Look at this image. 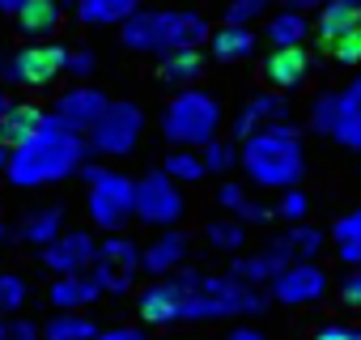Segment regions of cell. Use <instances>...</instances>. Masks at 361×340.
<instances>
[{"label": "cell", "instance_id": "obj_1", "mask_svg": "<svg viewBox=\"0 0 361 340\" xmlns=\"http://www.w3.org/2000/svg\"><path fill=\"white\" fill-rule=\"evenodd\" d=\"M90 153V136L77 132L73 123H64L56 111H47L43 128L13 149L9 166H5V179L13 188H43V183H60L68 175H81Z\"/></svg>", "mask_w": 361, "mask_h": 340}, {"label": "cell", "instance_id": "obj_2", "mask_svg": "<svg viewBox=\"0 0 361 340\" xmlns=\"http://www.w3.org/2000/svg\"><path fill=\"white\" fill-rule=\"evenodd\" d=\"M243 170L255 188L268 192H289L306 175V157H302V136L289 123H268L255 136L243 140Z\"/></svg>", "mask_w": 361, "mask_h": 340}, {"label": "cell", "instance_id": "obj_3", "mask_svg": "<svg viewBox=\"0 0 361 340\" xmlns=\"http://www.w3.org/2000/svg\"><path fill=\"white\" fill-rule=\"evenodd\" d=\"M188 281V315L183 323H209V319H230V315H259L268 306V293L259 285H243L230 272L226 277H204L196 268H183Z\"/></svg>", "mask_w": 361, "mask_h": 340}, {"label": "cell", "instance_id": "obj_4", "mask_svg": "<svg viewBox=\"0 0 361 340\" xmlns=\"http://www.w3.org/2000/svg\"><path fill=\"white\" fill-rule=\"evenodd\" d=\"M221 128V102L209 90H178L161 115V136L170 140V149H204L217 140Z\"/></svg>", "mask_w": 361, "mask_h": 340}, {"label": "cell", "instance_id": "obj_5", "mask_svg": "<svg viewBox=\"0 0 361 340\" xmlns=\"http://www.w3.org/2000/svg\"><path fill=\"white\" fill-rule=\"evenodd\" d=\"M90 221L106 234H119L132 217H136V183L119 170H102V179L90 183Z\"/></svg>", "mask_w": 361, "mask_h": 340}, {"label": "cell", "instance_id": "obj_6", "mask_svg": "<svg viewBox=\"0 0 361 340\" xmlns=\"http://www.w3.org/2000/svg\"><path fill=\"white\" fill-rule=\"evenodd\" d=\"M140 128H145V115H140L136 102H111L102 111V119L90 128V153H98V157H123V153L136 149Z\"/></svg>", "mask_w": 361, "mask_h": 340}, {"label": "cell", "instance_id": "obj_7", "mask_svg": "<svg viewBox=\"0 0 361 340\" xmlns=\"http://www.w3.org/2000/svg\"><path fill=\"white\" fill-rule=\"evenodd\" d=\"M183 213H188V200L178 192V179H170L166 170H153V175L136 179V221L170 230Z\"/></svg>", "mask_w": 361, "mask_h": 340}, {"label": "cell", "instance_id": "obj_8", "mask_svg": "<svg viewBox=\"0 0 361 340\" xmlns=\"http://www.w3.org/2000/svg\"><path fill=\"white\" fill-rule=\"evenodd\" d=\"M136 310L153 327L183 323V315H188V281H183V268L170 272V277H157L153 285H145L140 298H136Z\"/></svg>", "mask_w": 361, "mask_h": 340}, {"label": "cell", "instance_id": "obj_9", "mask_svg": "<svg viewBox=\"0 0 361 340\" xmlns=\"http://www.w3.org/2000/svg\"><path fill=\"white\" fill-rule=\"evenodd\" d=\"M68 47L60 43H30L18 56H9V81L13 85H47L60 73H68Z\"/></svg>", "mask_w": 361, "mask_h": 340}, {"label": "cell", "instance_id": "obj_10", "mask_svg": "<svg viewBox=\"0 0 361 340\" xmlns=\"http://www.w3.org/2000/svg\"><path fill=\"white\" fill-rule=\"evenodd\" d=\"M43 268L56 277H73V272H90L98 264V243L90 238V230H64L56 243H47L39 251Z\"/></svg>", "mask_w": 361, "mask_h": 340}, {"label": "cell", "instance_id": "obj_11", "mask_svg": "<svg viewBox=\"0 0 361 340\" xmlns=\"http://www.w3.org/2000/svg\"><path fill=\"white\" fill-rule=\"evenodd\" d=\"M268 293L276 302H285V306H310V302H319L327 293V272L319 264H310V260H293L281 277H272Z\"/></svg>", "mask_w": 361, "mask_h": 340}, {"label": "cell", "instance_id": "obj_12", "mask_svg": "<svg viewBox=\"0 0 361 340\" xmlns=\"http://www.w3.org/2000/svg\"><path fill=\"white\" fill-rule=\"evenodd\" d=\"M106 107H111V98H106L102 90H94V85H73V90H64V94L56 98V115H60L64 123H73L77 132H85V136H90V128L102 119Z\"/></svg>", "mask_w": 361, "mask_h": 340}, {"label": "cell", "instance_id": "obj_13", "mask_svg": "<svg viewBox=\"0 0 361 340\" xmlns=\"http://www.w3.org/2000/svg\"><path fill=\"white\" fill-rule=\"evenodd\" d=\"M213 30L196 9H161V56L178 47H200L209 43Z\"/></svg>", "mask_w": 361, "mask_h": 340}, {"label": "cell", "instance_id": "obj_14", "mask_svg": "<svg viewBox=\"0 0 361 340\" xmlns=\"http://www.w3.org/2000/svg\"><path fill=\"white\" fill-rule=\"evenodd\" d=\"M188 234H178V230H166V234H157L149 247H145V255H140V268L149 272V277H170V272H178L183 268V260H188Z\"/></svg>", "mask_w": 361, "mask_h": 340}, {"label": "cell", "instance_id": "obj_15", "mask_svg": "<svg viewBox=\"0 0 361 340\" xmlns=\"http://www.w3.org/2000/svg\"><path fill=\"white\" fill-rule=\"evenodd\" d=\"M306 73H310V56L302 43L298 47H272V56L264 60V81L272 90H293L306 81Z\"/></svg>", "mask_w": 361, "mask_h": 340}, {"label": "cell", "instance_id": "obj_16", "mask_svg": "<svg viewBox=\"0 0 361 340\" xmlns=\"http://www.w3.org/2000/svg\"><path fill=\"white\" fill-rule=\"evenodd\" d=\"M285 115H289V107H285V98L272 90V94H255L243 111H238V119H234V140H247V136H255L259 128H268V123H285Z\"/></svg>", "mask_w": 361, "mask_h": 340}, {"label": "cell", "instance_id": "obj_17", "mask_svg": "<svg viewBox=\"0 0 361 340\" xmlns=\"http://www.w3.org/2000/svg\"><path fill=\"white\" fill-rule=\"evenodd\" d=\"M102 298V285L94 281V272H73V277H56L47 285V302L56 310H85L90 302Z\"/></svg>", "mask_w": 361, "mask_h": 340}, {"label": "cell", "instance_id": "obj_18", "mask_svg": "<svg viewBox=\"0 0 361 340\" xmlns=\"http://www.w3.org/2000/svg\"><path fill=\"white\" fill-rule=\"evenodd\" d=\"M361 26V0H327L319 9V22H314V35L323 47H336L348 30Z\"/></svg>", "mask_w": 361, "mask_h": 340}, {"label": "cell", "instance_id": "obj_19", "mask_svg": "<svg viewBox=\"0 0 361 340\" xmlns=\"http://www.w3.org/2000/svg\"><path fill=\"white\" fill-rule=\"evenodd\" d=\"M119 39L128 51H145V56H161V9H136L123 26Z\"/></svg>", "mask_w": 361, "mask_h": 340}, {"label": "cell", "instance_id": "obj_20", "mask_svg": "<svg viewBox=\"0 0 361 340\" xmlns=\"http://www.w3.org/2000/svg\"><path fill=\"white\" fill-rule=\"evenodd\" d=\"M331 140L361 149V77H353L340 94H336V132Z\"/></svg>", "mask_w": 361, "mask_h": 340}, {"label": "cell", "instance_id": "obj_21", "mask_svg": "<svg viewBox=\"0 0 361 340\" xmlns=\"http://www.w3.org/2000/svg\"><path fill=\"white\" fill-rule=\"evenodd\" d=\"M255 30L251 26H238V22H226L221 30H213V39H209V51H213V60H221V64H238V60H247L251 51H255Z\"/></svg>", "mask_w": 361, "mask_h": 340}, {"label": "cell", "instance_id": "obj_22", "mask_svg": "<svg viewBox=\"0 0 361 340\" xmlns=\"http://www.w3.org/2000/svg\"><path fill=\"white\" fill-rule=\"evenodd\" d=\"M43 119H47L43 107H35V102H13L5 115H0V140L18 149V145H26V140L43 128Z\"/></svg>", "mask_w": 361, "mask_h": 340}, {"label": "cell", "instance_id": "obj_23", "mask_svg": "<svg viewBox=\"0 0 361 340\" xmlns=\"http://www.w3.org/2000/svg\"><path fill=\"white\" fill-rule=\"evenodd\" d=\"M64 234V205H39L22 226H18V238L22 243H35L39 251L47 247V243H56Z\"/></svg>", "mask_w": 361, "mask_h": 340}, {"label": "cell", "instance_id": "obj_24", "mask_svg": "<svg viewBox=\"0 0 361 340\" xmlns=\"http://www.w3.org/2000/svg\"><path fill=\"white\" fill-rule=\"evenodd\" d=\"M60 22H64L60 0H26V9L18 13V30L26 39H47L60 30Z\"/></svg>", "mask_w": 361, "mask_h": 340}, {"label": "cell", "instance_id": "obj_25", "mask_svg": "<svg viewBox=\"0 0 361 340\" xmlns=\"http://www.w3.org/2000/svg\"><path fill=\"white\" fill-rule=\"evenodd\" d=\"M161 81H170V85H196L200 81V73H204V56H200V47H178V51H166L161 56Z\"/></svg>", "mask_w": 361, "mask_h": 340}, {"label": "cell", "instance_id": "obj_26", "mask_svg": "<svg viewBox=\"0 0 361 340\" xmlns=\"http://www.w3.org/2000/svg\"><path fill=\"white\" fill-rule=\"evenodd\" d=\"M140 9V0H77V18L85 26H123Z\"/></svg>", "mask_w": 361, "mask_h": 340}, {"label": "cell", "instance_id": "obj_27", "mask_svg": "<svg viewBox=\"0 0 361 340\" xmlns=\"http://www.w3.org/2000/svg\"><path fill=\"white\" fill-rule=\"evenodd\" d=\"M331 238H336V260L344 268H361V209L344 213L331 226Z\"/></svg>", "mask_w": 361, "mask_h": 340}, {"label": "cell", "instance_id": "obj_28", "mask_svg": "<svg viewBox=\"0 0 361 340\" xmlns=\"http://www.w3.org/2000/svg\"><path fill=\"white\" fill-rule=\"evenodd\" d=\"M102 327H94V319H85L81 310H56L43 323V340H94Z\"/></svg>", "mask_w": 361, "mask_h": 340}, {"label": "cell", "instance_id": "obj_29", "mask_svg": "<svg viewBox=\"0 0 361 340\" xmlns=\"http://www.w3.org/2000/svg\"><path fill=\"white\" fill-rule=\"evenodd\" d=\"M161 170H166L170 179H178V183H200V179L209 175L200 149H170L166 162H161Z\"/></svg>", "mask_w": 361, "mask_h": 340}, {"label": "cell", "instance_id": "obj_30", "mask_svg": "<svg viewBox=\"0 0 361 340\" xmlns=\"http://www.w3.org/2000/svg\"><path fill=\"white\" fill-rule=\"evenodd\" d=\"M264 39H268L272 47H298V43L306 39V18H302L298 9H281V13L268 18Z\"/></svg>", "mask_w": 361, "mask_h": 340}, {"label": "cell", "instance_id": "obj_31", "mask_svg": "<svg viewBox=\"0 0 361 340\" xmlns=\"http://www.w3.org/2000/svg\"><path fill=\"white\" fill-rule=\"evenodd\" d=\"M140 247L128 238V234H106L102 243H98V260L102 264H111V268H119V272H136L140 268Z\"/></svg>", "mask_w": 361, "mask_h": 340}, {"label": "cell", "instance_id": "obj_32", "mask_svg": "<svg viewBox=\"0 0 361 340\" xmlns=\"http://www.w3.org/2000/svg\"><path fill=\"white\" fill-rule=\"evenodd\" d=\"M204 238H209L217 251H238V247L247 243L243 221H209V226H204Z\"/></svg>", "mask_w": 361, "mask_h": 340}, {"label": "cell", "instance_id": "obj_33", "mask_svg": "<svg viewBox=\"0 0 361 340\" xmlns=\"http://www.w3.org/2000/svg\"><path fill=\"white\" fill-rule=\"evenodd\" d=\"M285 243L293 247L298 260H314V255L323 251V230H314V226H293V230L285 234Z\"/></svg>", "mask_w": 361, "mask_h": 340}, {"label": "cell", "instance_id": "obj_34", "mask_svg": "<svg viewBox=\"0 0 361 340\" xmlns=\"http://www.w3.org/2000/svg\"><path fill=\"white\" fill-rule=\"evenodd\" d=\"M200 153H204L209 175H226V170H230L234 162H243V149H234L230 140H213V145H204Z\"/></svg>", "mask_w": 361, "mask_h": 340}, {"label": "cell", "instance_id": "obj_35", "mask_svg": "<svg viewBox=\"0 0 361 340\" xmlns=\"http://www.w3.org/2000/svg\"><path fill=\"white\" fill-rule=\"evenodd\" d=\"M30 298V285L18 272H0V310H18Z\"/></svg>", "mask_w": 361, "mask_h": 340}, {"label": "cell", "instance_id": "obj_36", "mask_svg": "<svg viewBox=\"0 0 361 340\" xmlns=\"http://www.w3.org/2000/svg\"><path fill=\"white\" fill-rule=\"evenodd\" d=\"M310 128L323 132V136L336 132V94H319V98H314V107H310Z\"/></svg>", "mask_w": 361, "mask_h": 340}, {"label": "cell", "instance_id": "obj_37", "mask_svg": "<svg viewBox=\"0 0 361 340\" xmlns=\"http://www.w3.org/2000/svg\"><path fill=\"white\" fill-rule=\"evenodd\" d=\"M90 272H94V281L102 285V293H128V289H132V272H119V268H111V264H102V260H98Z\"/></svg>", "mask_w": 361, "mask_h": 340}, {"label": "cell", "instance_id": "obj_38", "mask_svg": "<svg viewBox=\"0 0 361 340\" xmlns=\"http://www.w3.org/2000/svg\"><path fill=\"white\" fill-rule=\"evenodd\" d=\"M306 209H310V200H306V192H298V188H289V192L281 196V205H276V213H281L285 221H293V226L306 217Z\"/></svg>", "mask_w": 361, "mask_h": 340}, {"label": "cell", "instance_id": "obj_39", "mask_svg": "<svg viewBox=\"0 0 361 340\" xmlns=\"http://www.w3.org/2000/svg\"><path fill=\"white\" fill-rule=\"evenodd\" d=\"M0 340H43V327L30 319H5L0 323Z\"/></svg>", "mask_w": 361, "mask_h": 340}, {"label": "cell", "instance_id": "obj_40", "mask_svg": "<svg viewBox=\"0 0 361 340\" xmlns=\"http://www.w3.org/2000/svg\"><path fill=\"white\" fill-rule=\"evenodd\" d=\"M331 56H336L340 64H353V68H357V64H361V26H357V30H348V35L331 47Z\"/></svg>", "mask_w": 361, "mask_h": 340}, {"label": "cell", "instance_id": "obj_41", "mask_svg": "<svg viewBox=\"0 0 361 340\" xmlns=\"http://www.w3.org/2000/svg\"><path fill=\"white\" fill-rule=\"evenodd\" d=\"M217 205H221L226 213H238V209L247 205V192H243V183H221V188H217Z\"/></svg>", "mask_w": 361, "mask_h": 340}, {"label": "cell", "instance_id": "obj_42", "mask_svg": "<svg viewBox=\"0 0 361 340\" xmlns=\"http://www.w3.org/2000/svg\"><path fill=\"white\" fill-rule=\"evenodd\" d=\"M94 64H98L94 51H73V56H68V77H81V81H85V77L94 73Z\"/></svg>", "mask_w": 361, "mask_h": 340}, {"label": "cell", "instance_id": "obj_43", "mask_svg": "<svg viewBox=\"0 0 361 340\" xmlns=\"http://www.w3.org/2000/svg\"><path fill=\"white\" fill-rule=\"evenodd\" d=\"M234 217H238L243 226H264V221L272 217V209H264V205H255V200H247V205H243V209H238Z\"/></svg>", "mask_w": 361, "mask_h": 340}, {"label": "cell", "instance_id": "obj_44", "mask_svg": "<svg viewBox=\"0 0 361 340\" xmlns=\"http://www.w3.org/2000/svg\"><path fill=\"white\" fill-rule=\"evenodd\" d=\"M94 340H149L145 327H102Z\"/></svg>", "mask_w": 361, "mask_h": 340}, {"label": "cell", "instance_id": "obj_45", "mask_svg": "<svg viewBox=\"0 0 361 340\" xmlns=\"http://www.w3.org/2000/svg\"><path fill=\"white\" fill-rule=\"evenodd\" d=\"M340 298H344L348 306H357V310H361V268H357L353 277H344V281H340Z\"/></svg>", "mask_w": 361, "mask_h": 340}, {"label": "cell", "instance_id": "obj_46", "mask_svg": "<svg viewBox=\"0 0 361 340\" xmlns=\"http://www.w3.org/2000/svg\"><path fill=\"white\" fill-rule=\"evenodd\" d=\"M314 340H357V332H353V327H344V323H327V327H319V332H314Z\"/></svg>", "mask_w": 361, "mask_h": 340}, {"label": "cell", "instance_id": "obj_47", "mask_svg": "<svg viewBox=\"0 0 361 340\" xmlns=\"http://www.w3.org/2000/svg\"><path fill=\"white\" fill-rule=\"evenodd\" d=\"M226 340H268V336H264V332H255V327H234Z\"/></svg>", "mask_w": 361, "mask_h": 340}, {"label": "cell", "instance_id": "obj_48", "mask_svg": "<svg viewBox=\"0 0 361 340\" xmlns=\"http://www.w3.org/2000/svg\"><path fill=\"white\" fill-rule=\"evenodd\" d=\"M26 9V0H0V13H9V18H18Z\"/></svg>", "mask_w": 361, "mask_h": 340}, {"label": "cell", "instance_id": "obj_49", "mask_svg": "<svg viewBox=\"0 0 361 340\" xmlns=\"http://www.w3.org/2000/svg\"><path fill=\"white\" fill-rule=\"evenodd\" d=\"M9 157H13V145H5V140H0V175H5V166H9Z\"/></svg>", "mask_w": 361, "mask_h": 340}, {"label": "cell", "instance_id": "obj_50", "mask_svg": "<svg viewBox=\"0 0 361 340\" xmlns=\"http://www.w3.org/2000/svg\"><path fill=\"white\" fill-rule=\"evenodd\" d=\"M306 5H319V9H323V5H327V0H289V9H298V13H302Z\"/></svg>", "mask_w": 361, "mask_h": 340}, {"label": "cell", "instance_id": "obj_51", "mask_svg": "<svg viewBox=\"0 0 361 340\" xmlns=\"http://www.w3.org/2000/svg\"><path fill=\"white\" fill-rule=\"evenodd\" d=\"M9 107H13V98H9V94H5V90H0V115H5V111H9Z\"/></svg>", "mask_w": 361, "mask_h": 340}, {"label": "cell", "instance_id": "obj_52", "mask_svg": "<svg viewBox=\"0 0 361 340\" xmlns=\"http://www.w3.org/2000/svg\"><path fill=\"white\" fill-rule=\"evenodd\" d=\"M0 77H9V56H0Z\"/></svg>", "mask_w": 361, "mask_h": 340}, {"label": "cell", "instance_id": "obj_53", "mask_svg": "<svg viewBox=\"0 0 361 340\" xmlns=\"http://www.w3.org/2000/svg\"><path fill=\"white\" fill-rule=\"evenodd\" d=\"M60 5H73V0H60Z\"/></svg>", "mask_w": 361, "mask_h": 340}, {"label": "cell", "instance_id": "obj_54", "mask_svg": "<svg viewBox=\"0 0 361 340\" xmlns=\"http://www.w3.org/2000/svg\"><path fill=\"white\" fill-rule=\"evenodd\" d=\"M357 340H361V327H357Z\"/></svg>", "mask_w": 361, "mask_h": 340}]
</instances>
